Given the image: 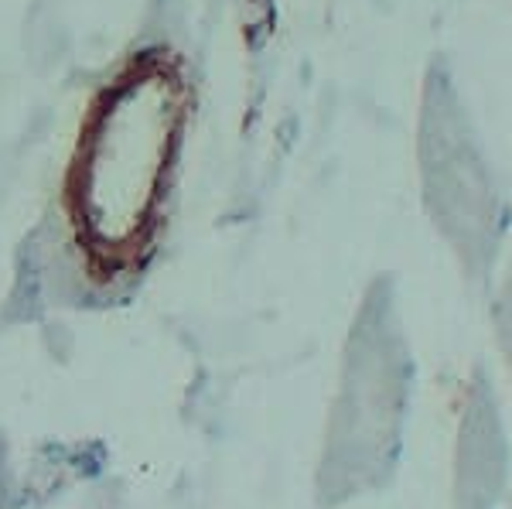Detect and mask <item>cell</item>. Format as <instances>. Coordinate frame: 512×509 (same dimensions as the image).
I'll use <instances>...</instances> for the list:
<instances>
[{"label": "cell", "instance_id": "cell-1", "mask_svg": "<svg viewBox=\"0 0 512 509\" xmlns=\"http://www.w3.org/2000/svg\"><path fill=\"white\" fill-rule=\"evenodd\" d=\"M188 79L164 48L130 52L82 106L55 192V240L86 291H117L154 253Z\"/></svg>", "mask_w": 512, "mask_h": 509}]
</instances>
